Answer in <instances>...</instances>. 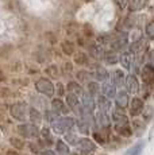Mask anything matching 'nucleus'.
I'll list each match as a JSON object with an SVG mask.
<instances>
[{"label":"nucleus","instance_id":"f257e3e1","mask_svg":"<svg viewBox=\"0 0 154 155\" xmlns=\"http://www.w3.org/2000/svg\"><path fill=\"white\" fill-rule=\"evenodd\" d=\"M8 112L14 120L19 121V123H25L28 115V104L25 100H16L10 104Z\"/></svg>","mask_w":154,"mask_h":155},{"label":"nucleus","instance_id":"f03ea898","mask_svg":"<svg viewBox=\"0 0 154 155\" xmlns=\"http://www.w3.org/2000/svg\"><path fill=\"white\" fill-rule=\"evenodd\" d=\"M50 126H52L53 132L61 135V134L69 132V131H72L76 127V119L70 117V116H62V117L55 119Z\"/></svg>","mask_w":154,"mask_h":155},{"label":"nucleus","instance_id":"7ed1b4c3","mask_svg":"<svg viewBox=\"0 0 154 155\" xmlns=\"http://www.w3.org/2000/svg\"><path fill=\"white\" fill-rule=\"evenodd\" d=\"M34 86H35V91L39 94L45 96L46 99H53L54 97V82L50 81L49 78H46L45 76L38 77L34 81Z\"/></svg>","mask_w":154,"mask_h":155},{"label":"nucleus","instance_id":"20e7f679","mask_svg":"<svg viewBox=\"0 0 154 155\" xmlns=\"http://www.w3.org/2000/svg\"><path fill=\"white\" fill-rule=\"evenodd\" d=\"M139 76H141V81H142V84H143V89L150 91V88H152V85H153V81H154V69H153L152 62H146V64L141 68Z\"/></svg>","mask_w":154,"mask_h":155},{"label":"nucleus","instance_id":"39448f33","mask_svg":"<svg viewBox=\"0 0 154 155\" xmlns=\"http://www.w3.org/2000/svg\"><path fill=\"white\" fill-rule=\"evenodd\" d=\"M18 134L25 139H35L39 138V128L31 123H20L18 126Z\"/></svg>","mask_w":154,"mask_h":155},{"label":"nucleus","instance_id":"423d86ee","mask_svg":"<svg viewBox=\"0 0 154 155\" xmlns=\"http://www.w3.org/2000/svg\"><path fill=\"white\" fill-rule=\"evenodd\" d=\"M123 86H124V91L129 93V96L131 94L132 97L137 96L139 93V89H141V84H139L138 77L134 76V74H127Z\"/></svg>","mask_w":154,"mask_h":155},{"label":"nucleus","instance_id":"0eeeda50","mask_svg":"<svg viewBox=\"0 0 154 155\" xmlns=\"http://www.w3.org/2000/svg\"><path fill=\"white\" fill-rule=\"evenodd\" d=\"M28 104L31 105V108H35L38 109V111H47L49 109V99H46L45 96H42V94L37 93V94H30V99H28Z\"/></svg>","mask_w":154,"mask_h":155},{"label":"nucleus","instance_id":"6e6552de","mask_svg":"<svg viewBox=\"0 0 154 155\" xmlns=\"http://www.w3.org/2000/svg\"><path fill=\"white\" fill-rule=\"evenodd\" d=\"M145 109V101L138 96H134L132 99H130L129 103V113L131 117H137V116H141V113L143 112Z\"/></svg>","mask_w":154,"mask_h":155},{"label":"nucleus","instance_id":"1a4fd4ad","mask_svg":"<svg viewBox=\"0 0 154 155\" xmlns=\"http://www.w3.org/2000/svg\"><path fill=\"white\" fill-rule=\"evenodd\" d=\"M87 49V54L89 55V58L95 59V61H100L103 59V55H104V47L102 45H99L97 42H88V46L85 47Z\"/></svg>","mask_w":154,"mask_h":155},{"label":"nucleus","instance_id":"9d476101","mask_svg":"<svg viewBox=\"0 0 154 155\" xmlns=\"http://www.w3.org/2000/svg\"><path fill=\"white\" fill-rule=\"evenodd\" d=\"M72 62L75 66H79L80 69H87V68L91 65V58L85 51L77 50L75 54L72 55Z\"/></svg>","mask_w":154,"mask_h":155},{"label":"nucleus","instance_id":"9b49d317","mask_svg":"<svg viewBox=\"0 0 154 155\" xmlns=\"http://www.w3.org/2000/svg\"><path fill=\"white\" fill-rule=\"evenodd\" d=\"M50 111H53L58 116H66L70 112L66 104H65V101L62 99H57V97H53L52 101H50Z\"/></svg>","mask_w":154,"mask_h":155},{"label":"nucleus","instance_id":"f8f14e48","mask_svg":"<svg viewBox=\"0 0 154 155\" xmlns=\"http://www.w3.org/2000/svg\"><path fill=\"white\" fill-rule=\"evenodd\" d=\"M115 108L122 109L124 111L126 108H129V103H130V96L124 89H119L115 94Z\"/></svg>","mask_w":154,"mask_h":155},{"label":"nucleus","instance_id":"ddd939ff","mask_svg":"<svg viewBox=\"0 0 154 155\" xmlns=\"http://www.w3.org/2000/svg\"><path fill=\"white\" fill-rule=\"evenodd\" d=\"M109 119H112L115 127L129 126V117H127V115L122 111V109H118V108L111 109V117Z\"/></svg>","mask_w":154,"mask_h":155},{"label":"nucleus","instance_id":"4468645a","mask_svg":"<svg viewBox=\"0 0 154 155\" xmlns=\"http://www.w3.org/2000/svg\"><path fill=\"white\" fill-rule=\"evenodd\" d=\"M76 147H77V151H80L82 155H88L96 150V144L89 138H81L79 143L76 144Z\"/></svg>","mask_w":154,"mask_h":155},{"label":"nucleus","instance_id":"2eb2a0df","mask_svg":"<svg viewBox=\"0 0 154 155\" xmlns=\"http://www.w3.org/2000/svg\"><path fill=\"white\" fill-rule=\"evenodd\" d=\"M65 104L69 108V111H73L77 115H80V112H81L80 97H77L76 94H72V93H66L65 94Z\"/></svg>","mask_w":154,"mask_h":155},{"label":"nucleus","instance_id":"dca6fc26","mask_svg":"<svg viewBox=\"0 0 154 155\" xmlns=\"http://www.w3.org/2000/svg\"><path fill=\"white\" fill-rule=\"evenodd\" d=\"M60 50H61L62 55L70 57V58H72V55L77 51V46L75 45L73 41L69 39V38H65V39H62L60 42Z\"/></svg>","mask_w":154,"mask_h":155},{"label":"nucleus","instance_id":"f3484780","mask_svg":"<svg viewBox=\"0 0 154 155\" xmlns=\"http://www.w3.org/2000/svg\"><path fill=\"white\" fill-rule=\"evenodd\" d=\"M95 105H97L99 112L107 113V115H109V112H111V109H112L111 100H108L107 97H104L103 94H99V96L96 97V100H95Z\"/></svg>","mask_w":154,"mask_h":155},{"label":"nucleus","instance_id":"a211bd4d","mask_svg":"<svg viewBox=\"0 0 154 155\" xmlns=\"http://www.w3.org/2000/svg\"><path fill=\"white\" fill-rule=\"evenodd\" d=\"M43 73H45V77L49 78L50 81H58L61 77L60 73V66L57 64H50L43 69Z\"/></svg>","mask_w":154,"mask_h":155},{"label":"nucleus","instance_id":"6ab92c4d","mask_svg":"<svg viewBox=\"0 0 154 155\" xmlns=\"http://www.w3.org/2000/svg\"><path fill=\"white\" fill-rule=\"evenodd\" d=\"M100 91H102V94L104 97H107L108 100H112L115 97V94H116L118 88L112 84V81H109L108 80V81L100 84Z\"/></svg>","mask_w":154,"mask_h":155},{"label":"nucleus","instance_id":"aec40b11","mask_svg":"<svg viewBox=\"0 0 154 155\" xmlns=\"http://www.w3.org/2000/svg\"><path fill=\"white\" fill-rule=\"evenodd\" d=\"M75 81H77L81 86H85L87 82H89L92 80V73L88 69H79L77 71H75Z\"/></svg>","mask_w":154,"mask_h":155},{"label":"nucleus","instance_id":"412c9836","mask_svg":"<svg viewBox=\"0 0 154 155\" xmlns=\"http://www.w3.org/2000/svg\"><path fill=\"white\" fill-rule=\"evenodd\" d=\"M109 78H111L112 84H114L116 88H123L124 85V80H126V73L123 71V69H115L112 71L111 74H109Z\"/></svg>","mask_w":154,"mask_h":155},{"label":"nucleus","instance_id":"4be33fe9","mask_svg":"<svg viewBox=\"0 0 154 155\" xmlns=\"http://www.w3.org/2000/svg\"><path fill=\"white\" fill-rule=\"evenodd\" d=\"M132 59H134V55H131L129 51H122L118 55V64H120V66H122L120 69L130 70L131 69Z\"/></svg>","mask_w":154,"mask_h":155},{"label":"nucleus","instance_id":"5701e85b","mask_svg":"<svg viewBox=\"0 0 154 155\" xmlns=\"http://www.w3.org/2000/svg\"><path fill=\"white\" fill-rule=\"evenodd\" d=\"M65 92L66 93H72V94H76L77 97L81 96V93L84 92V88H82L81 85L79 84L77 81H75V80H69V81L65 84Z\"/></svg>","mask_w":154,"mask_h":155},{"label":"nucleus","instance_id":"b1692460","mask_svg":"<svg viewBox=\"0 0 154 155\" xmlns=\"http://www.w3.org/2000/svg\"><path fill=\"white\" fill-rule=\"evenodd\" d=\"M85 92H87L88 94H89L92 99H96L97 96L100 94V84L97 81H95V80H91L89 82H87L85 84Z\"/></svg>","mask_w":154,"mask_h":155},{"label":"nucleus","instance_id":"393cba45","mask_svg":"<svg viewBox=\"0 0 154 155\" xmlns=\"http://www.w3.org/2000/svg\"><path fill=\"white\" fill-rule=\"evenodd\" d=\"M27 119L30 120L31 124H35V126H38V124L42 123V112H39L38 109L35 108H31V107H28V115H27Z\"/></svg>","mask_w":154,"mask_h":155},{"label":"nucleus","instance_id":"a878e982","mask_svg":"<svg viewBox=\"0 0 154 155\" xmlns=\"http://www.w3.org/2000/svg\"><path fill=\"white\" fill-rule=\"evenodd\" d=\"M127 51H129L131 55H137V54H139V53L145 51V42H143V39H139V41H135V42H131L130 46H127Z\"/></svg>","mask_w":154,"mask_h":155},{"label":"nucleus","instance_id":"bb28decb","mask_svg":"<svg viewBox=\"0 0 154 155\" xmlns=\"http://www.w3.org/2000/svg\"><path fill=\"white\" fill-rule=\"evenodd\" d=\"M64 30H65V34L66 37H76L79 35V30H80V25L76 22H68V25L64 26Z\"/></svg>","mask_w":154,"mask_h":155},{"label":"nucleus","instance_id":"cd10ccee","mask_svg":"<svg viewBox=\"0 0 154 155\" xmlns=\"http://www.w3.org/2000/svg\"><path fill=\"white\" fill-rule=\"evenodd\" d=\"M118 55H119V54L111 51V50H105L102 61H104L105 65H108V66H109V65H111V66H114V65L118 64Z\"/></svg>","mask_w":154,"mask_h":155},{"label":"nucleus","instance_id":"c85d7f7f","mask_svg":"<svg viewBox=\"0 0 154 155\" xmlns=\"http://www.w3.org/2000/svg\"><path fill=\"white\" fill-rule=\"evenodd\" d=\"M55 151L58 155H70V148L62 139H58L55 142Z\"/></svg>","mask_w":154,"mask_h":155},{"label":"nucleus","instance_id":"c756f323","mask_svg":"<svg viewBox=\"0 0 154 155\" xmlns=\"http://www.w3.org/2000/svg\"><path fill=\"white\" fill-rule=\"evenodd\" d=\"M60 73H61V76H68V74L75 73V65H73V62L69 61V59L62 62V65L60 68Z\"/></svg>","mask_w":154,"mask_h":155},{"label":"nucleus","instance_id":"7c9ffc66","mask_svg":"<svg viewBox=\"0 0 154 155\" xmlns=\"http://www.w3.org/2000/svg\"><path fill=\"white\" fill-rule=\"evenodd\" d=\"M81 37H84L85 39H92V38L95 37V30L91 25H88V23H84V25L81 26Z\"/></svg>","mask_w":154,"mask_h":155},{"label":"nucleus","instance_id":"2f4dec72","mask_svg":"<svg viewBox=\"0 0 154 155\" xmlns=\"http://www.w3.org/2000/svg\"><path fill=\"white\" fill-rule=\"evenodd\" d=\"M8 82H11L12 86H28L30 85V78L28 77H15V78L8 80Z\"/></svg>","mask_w":154,"mask_h":155},{"label":"nucleus","instance_id":"473e14b6","mask_svg":"<svg viewBox=\"0 0 154 155\" xmlns=\"http://www.w3.org/2000/svg\"><path fill=\"white\" fill-rule=\"evenodd\" d=\"M65 94H66V92H65V84L58 80L54 84V97L62 99V97H65Z\"/></svg>","mask_w":154,"mask_h":155},{"label":"nucleus","instance_id":"72a5a7b5","mask_svg":"<svg viewBox=\"0 0 154 155\" xmlns=\"http://www.w3.org/2000/svg\"><path fill=\"white\" fill-rule=\"evenodd\" d=\"M15 94V91H12L8 85L0 86V99H10V97H14Z\"/></svg>","mask_w":154,"mask_h":155},{"label":"nucleus","instance_id":"f704fd0d","mask_svg":"<svg viewBox=\"0 0 154 155\" xmlns=\"http://www.w3.org/2000/svg\"><path fill=\"white\" fill-rule=\"evenodd\" d=\"M43 37H45V39H46V42L50 45V46H55L60 41H58V37H57V34H55L54 31H46L45 34H43Z\"/></svg>","mask_w":154,"mask_h":155},{"label":"nucleus","instance_id":"c9c22d12","mask_svg":"<svg viewBox=\"0 0 154 155\" xmlns=\"http://www.w3.org/2000/svg\"><path fill=\"white\" fill-rule=\"evenodd\" d=\"M76 126L79 128V132L82 134V135H89V131H91V126L88 123H85L84 120H77L76 121Z\"/></svg>","mask_w":154,"mask_h":155},{"label":"nucleus","instance_id":"e433bc0d","mask_svg":"<svg viewBox=\"0 0 154 155\" xmlns=\"http://www.w3.org/2000/svg\"><path fill=\"white\" fill-rule=\"evenodd\" d=\"M10 143H11V146H12L15 150H23L25 146H26L25 140H23L22 138H16V136H12V138L10 139Z\"/></svg>","mask_w":154,"mask_h":155},{"label":"nucleus","instance_id":"4c0bfd02","mask_svg":"<svg viewBox=\"0 0 154 155\" xmlns=\"http://www.w3.org/2000/svg\"><path fill=\"white\" fill-rule=\"evenodd\" d=\"M64 135H65V140L68 142V143H66L68 146H69V144L76 146L77 143H79V140H80V138H79V136H77L75 132H72V131H69V132L64 134Z\"/></svg>","mask_w":154,"mask_h":155},{"label":"nucleus","instance_id":"58836bf2","mask_svg":"<svg viewBox=\"0 0 154 155\" xmlns=\"http://www.w3.org/2000/svg\"><path fill=\"white\" fill-rule=\"evenodd\" d=\"M145 35L147 37V39L152 41L154 38V22L153 20H149L145 26Z\"/></svg>","mask_w":154,"mask_h":155},{"label":"nucleus","instance_id":"ea45409f","mask_svg":"<svg viewBox=\"0 0 154 155\" xmlns=\"http://www.w3.org/2000/svg\"><path fill=\"white\" fill-rule=\"evenodd\" d=\"M115 130H116V132L119 134V135L126 136V138H129V136H131V135H132V130H131V127H130V124H129V126L115 127Z\"/></svg>","mask_w":154,"mask_h":155},{"label":"nucleus","instance_id":"a19ab883","mask_svg":"<svg viewBox=\"0 0 154 155\" xmlns=\"http://www.w3.org/2000/svg\"><path fill=\"white\" fill-rule=\"evenodd\" d=\"M142 150H143V143H137V144L132 146L124 155H141Z\"/></svg>","mask_w":154,"mask_h":155},{"label":"nucleus","instance_id":"79ce46f5","mask_svg":"<svg viewBox=\"0 0 154 155\" xmlns=\"http://www.w3.org/2000/svg\"><path fill=\"white\" fill-rule=\"evenodd\" d=\"M39 136L43 139V140H47V144H52V134H50L49 128H43V130L39 131Z\"/></svg>","mask_w":154,"mask_h":155},{"label":"nucleus","instance_id":"37998d69","mask_svg":"<svg viewBox=\"0 0 154 155\" xmlns=\"http://www.w3.org/2000/svg\"><path fill=\"white\" fill-rule=\"evenodd\" d=\"M88 42H89V41H87L84 37H81V35H76V42H75L76 46L81 47V49H85V47L88 46Z\"/></svg>","mask_w":154,"mask_h":155},{"label":"nucleus","instance_id":"c03bdc74","mask_svg":"<svg viewBox=\"0 0 154 155\" xmlns=\"http://www.w3.org/2000/svg\"><path fill=\"white\" fill-rule=\"evenodd\" d=\"M92 136H93V139H95V140H96L97 143H100V144H104V136H103L102 135V134H99V132H97V131H95V132L92 134Z\"/></svg>","mask_w":154,"mask_h":155},{"label":"nucleus","instance_id":"a18cd8bd","mask_svg":"<svg viewBox=\"0 0 154 155\" xmlns=\"http://www.w3.org/2000/svg\"><path fill=\"white\" fill-rule=\"evenodd\" d=\"M0 84L2 85H5V84H8V77L5 76V73H4V70L0 68Z\"/></svg>","mask_w":154,"mask_h":155},{"label":"nucleus","instance_id":"49530a36","mask_svg":"<svg viewBox=\"0 0 154 155\" xmlns=\"http://www.w3.org/2000/svg\"><path fill=\"white\" fill-rule=\"evenodd\" d=\"M27 73H28V76H35V74H39L41 70L38 68H28Z\"/></svg>","mask_w":154,"mask_h":155},{"label":"nucleus","instance_id":"de8ad7c7","mask_svg":"<svg viewBox=\"0 0 154 155\" xmlns=\"http://www.w3.org/2000/svg\"><path fill=\"white\" fill-rule=\"evenodd\" d=\"M28 147H30V150H31L34 154H38V151H39L38 146H37V144H34V143H30V144H28Z\"/></svg>","mask_w":154,"mask_h":155},{"label":"nucleus","instance_id":"09e8293b","mask_svg":"<svg viewBox=\"0 0 154 155\" xmlns=\"http://www.w3.org/2000/svg\"><path fill=\"white\" fill-rule=\"evenodd\" d=\"M41 155H55V153L54 151H52V150H46V151H42Z\"/></svg>","mask_w":154,"mask_h":155},{"label":"nucleus","instance_id":"8fccbe9b","mask_svg":"<svg viewBox=\"0 0 154 155\" xmlns=\"http://www.w3.org/2000/svg\"><path fill=\"white\" fill-rule=\"evenodd\" d=\"M7 155H19V153L16 150H10V151H7Z\"/></svg>","mask_w":154,"mask_h":155},{"label":"nucleus","instance_id":"3c124183","mask_svg":"<svg viewBox=\"0 0 154 155\" xmlns=\"http://www.w3.org/2000/svg\"><path fill=\"white\" fill-rule=\"evenodd\" d=\"M84 3H88V2H92V0H82Z\"/></svg>","mask_w":154,"mask_h":155}]
</instances>
